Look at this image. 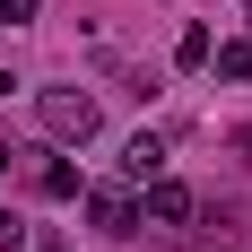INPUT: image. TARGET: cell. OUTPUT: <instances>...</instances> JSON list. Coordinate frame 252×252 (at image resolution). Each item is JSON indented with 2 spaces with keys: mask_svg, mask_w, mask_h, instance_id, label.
I'll list each match as a JSON object with an SVG mask.
<instances>
[{
  "mask_svg": "<svg viewBox=\"0 0 252 252\" xmlns=\"http://www.w3.org/2000/svg\"><path fill=\"white\" fill-rule=\"evenodd\" d=\"M209 44H218L209 26H183V35H174V61H183V70H209Z\"/></svg>",
  "mask_w": 252,
  "mask_h": 252,
  "instance_id": "6",
  "label": "cell"
},
{
  "mask_svg": "<svg viewBox=\"0 0 252 252\" xmlns=\"http://www.w3.org/2000/svg\"><path fill=\"white\" fill-rule=\"evenodd\" d=\"M0 174H9V139H0Z\"/></svg>",
  "mask_w": 252,
  "mask_h": 252,
  "instance_id": "11",
  "label": "cell"
},
{
  "mask_svg": "<svg viewBox=\"0 0 252 252\" xmlns=\"http://www.w3.org/2000/svg\"><path fill=\"white\" fill-rule=\"evenodd\" d=\"M209 61H218V78H235V87H244V78H252V35H226V44H209Z\"/></svg>",
  "mask_w": 252,
  "mask_h": 252,
  "instance_id": "5",
  "label": "cell"
},
{
  "mask_svg": "<svg viewBox=\"0 0 252 252\" xmlns=\"http://www.w3.org/2000/svg\"><path fill=\"white\" fill-rule=\"evenodd\" d=\"M235 157H244V165H252V122H244V130H235Z\"/></svg>",
  "mask_w": 252,
  "mask_h": 252,
  "instance_id": "10",
  "label": "cell"
},
{
  "mask_svg": "<svg viewBox=\"0 0 252 252\" xmlns=\"http://www.w3.org/2000/svg\"><path fill=\"white\" fill-rule=\"evenodd\" d=\"M0 252H26V226L9 218V209H0Z\"/></svg>",
  "mask_w": 252,
  "mask_h": 252,
  "instance_id": "8",
  "label": "cell"
},
{
  "mask_svg": "<svg viewBox=\"0 0 252 252\" xmlns=\"http://www.w3.org/2000/svg\"><path fill=\"white\" fill-rule=\"evenodd\" d=\"M244 18H252V0H244Z\"/></svg>",
  "mask_w": 252,
  "mask_h": 252,
  "instance_id": "12",
  "label": "cell"
},
{
  "mask_svg": "<svg viewBox=\"0 0 252 252\" xmlns=\"http://www.w3.org/2000/svg\"><path fill=\"white\" fill-rule=\"evenodd\" d=\"M35 113H44L52 139H78V148H87V139H96V122H104V104L87 96V87H44V96H35Z\"/></svg>",
  "mask_w": 252,
  "mask_h": 252,
  "instance_id": "1",
  "label": "cell"
},
{
  "mask_svg": "<svg viewBox=\"0 0 252 252\" xmlns=\"http://www.w3.org/2000/svg\"><path fill=\"white\" fill-rule=\"evenodd\" d=\"M148 218H157V226H183V218H191V191L157 174V183H148Z\"/></svg>",
  "mask_w": 252,
  "mask_h": 252,
  "instance_id": "4",
  "label": "cell"
},
{
  "mask_svg": "<svg viewBox=\"0 0 252 252\" xmlns=\"http://www.w3.org/2000/svg\"><path fill=\"white\" fill-rule=\"evenodd\" d=\"M122 174L130 183H157V174H165V139H157V130H139V139L122 148Z\"/></svg>",
  "mask_w": 252,
  "mask_h": 252,
  "instance_id": "3",
  "label": "cell"
},
{
  "mask_svg": "<svg viewBox=\"0 0 252 252\" xmlns=\"http://www.w3.org/2000/svg\"><path fill=\"white\" fill-rule=\"evenodd\" d=\"M87 218H96V235H130L139 226V200L130 191H87Z\"/></svg>",
  "mask_w": 252,
  "mask_h": 252,
  "instance_id": "2",
  "label": "cell"
},
{
  "mask_svg": "<svg viewBox=\"0 0 252 252\" xmlns=\"http://www.w3.org/2000/svg\"><path fill=\"white\" fill-rule=\"evenodd\" d=\"M44 200H78V165H44Z\"/></svg>",
  "mask_w": 252,
  "mask_h": 252,
  "instance_id": "7",
  "label": "cell"
},
{
  "mask_svg": "<svg viewBox=\"0 0 252 252\" xmlns=\"http://www.w3.org/2000/svg\"><path fill=\"white\" fill-rule=\"evenodd\" d=\"M35 18V0H0V26H26Z\"/></svg>",
  "mask_w": 252,
  "mask_h": 252,
  "instance_id": "9",
  "label": "cell"
}]
</instances>
